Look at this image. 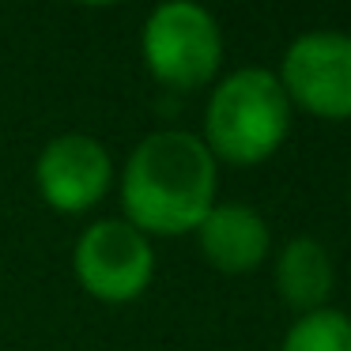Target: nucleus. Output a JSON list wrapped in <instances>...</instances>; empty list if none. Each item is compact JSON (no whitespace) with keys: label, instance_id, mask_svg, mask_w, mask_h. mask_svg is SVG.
Here are the masks:
<instances>
[{"label":"nucleus","instance_id":"nucleus-5","mask_svg":"<svg viewBox=\"0 0 351 351\" xmlns=\"http://www.w3.org/2000/svg\"><path fill=\"white\" fill-rule=\"evenodd\" d=\"M280 84L291 102L328 121L351 117V34H298L280 61Z\"/></svg>","mask_w":351,"mask_h":351},{"label":"nucleus","instance_id":"nucleus-9","mask_svg":"<svg viewBox=\"0 0 351 351\" xmlns=\"http://www.w3.org/2000/svg\"><path fill=\"white\" fill-rule=\"evenodd\" d=\"M280 351H351V317L332 306L298 313V321L283 336Z\"/></svg>","mask_w":351,"mask_h":351},{"label":"nucleus","instance_id":"nucleus-3","mask_svg":"<svg viewBox=\"0 0 351 351\" xmlns=\"http://www.w3.org/2000/svg\"><path fill=\"white\" fill-rule=\"evenodd\" d=\"M144 64L159 84L193 91L215 80L223 61V31L204 4L167 0L144 23Z\"/></svg>","mask_w":351,"mask_h":351},{"label":"nucleus","instance_id":"nucleus-2","mask_svg":"<svg viewBox=\"0 0 351 351\" xmlns=\"http://www.w3.org/2000/svg\"><path fill=\"white\" fill-rule=\"evenodd\" d=\"M291 129V99L283 91L280 76L272 69H250L230 72L219 80L204 110V147L215 162H234L253 167L280 152Z\"/></svg>","mask_w":351,"mask_h":351},{"label":"nucleus","instance_id":"nucleus-4","mask_svg":"<svg viewBox=\"0 0 351 351\" xmlns=\"http://www.w3.org/2000/svg\"><path fill=\"white\" fill-rule=\"evenodd\" d=\"M72 268L80 287L99 302H132L155 276V245L129 219H99L80 234Z\"/></svg>","mask_w":351,"mask_h":351},{"label":"nucleus","instance_id":"nucleus-6","mask_svg":"<svg viewBox=\"0 0 351 351\" xmlns=\"http://www.w3.org/2000/svg\"><path fill=\"white\" fill-rule=\"evenodd\" d=\"M34 182L49 208L57 212H87L106 197L114 182L110 152L87 132H64L42 147L34 162Z\"/></svg>","mask_w":351,"mask_h":351},{"label":"nucleus","instance_id":"nucleus-1","mask_svg":"<svg viewBox=\"0 0 351 351\" xmlns=\"http://www.w3.org/2000/svg\"><path fill=\"white\" fill-rule=\"evenodd\" d=\"M121 204L144 234H185L215 204V159L185 129H159L132 147L121 174Z\"/></svg>","mask_w":351,"mask_h":351},{"label":"nucleus","instance_id":"nucleus-8","mask_svg":"<svg viewBox=\"0 0 351 351\" xmlns=\"http://www.w3.org/2000/svg\"><path fill=\"white\" fill-rule=\"evenodd\" d=\"M332 287L336 268L317 238L295 234L291 242H283L280 257H276V291L283 295V302L295 306L298 313L325 310V302L332 298Z\"/></svg>","mask_w":351,"mask_h":351},{"label":"nucleus","instance_id":"nucleus-7","mask_svg":"<svg viewBox=\"0 0 351 351\" xmlns=\"http://www.w3.org/2000/svg\"><path fill=\"white\" fill-rule=\"evenodd\" d=\"M197 238L208 265L227 276L253 272L272 245V234H268V223L261 219V212L250 204H238V200H215L212 212L200 219Z\"/></svg>","mask_w":351,"mask_h":351}]
</instances>
